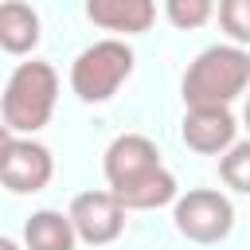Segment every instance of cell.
<instances>
[{
    "label": "cell",
    "instance_id": "obj_1",
    "mask_svg": "<svg viewBox=\"0 0 250 250\" xmlns=\"http://www.w3.org/2000/svg\"><path fill=\"white\" fill-rule=\"evenodd\" d=\"M105 184L125 211H152L176 203V176L164 168L160 148L141 133H121L105 148Z\"/></svg>",
    "mask_w": 250,
    "mask_h": 250
},
{
    "label": "cell",
    "instance_id": "obj_2",
    "mask_svg": "<svg viewBox=\"0 0 250 250\" xmlns=\"http://www.w3.org/2000/svg\"><path fill=\"white\" fill-rule=\"evenodd\" d=\"M250 86V51L238 43H215L184 70V105H230Z\"/></svg>",
    "mask_w": 250,
    "mask_h": 250
},
{
    "label": "cell",
    "instance_id": "obj_3",
    "mask_svg": "<svg viewBox=\"0 0 250 250\" xmlns=\"http://www.w3.org/2000/svg\"><path fill=\"white\" fill-rule=\"evenodd\" d=\"M55 102H59V74L51 62L43 59H31V62H20L4 86V98H0V109H4V125L20 137H31L39 133L51 113H55Z\"/></svg>",
    "mask_w": 250,
    "mask_h": 250
},
{
    "label": "cell",
    "instance_id": "obj_4",
    "mask_svg": "<svg viewBox=\"0 0 250 250\" xmlns=\"http://www.w3.org/2000/svg\"><path fill=\"white\" fill-rule=\"evenodd\" d=\"M133 62L137 55L125 39H98L86 51H78V59L70 62V90L90 105L109 102L121 90V82L133 74Z\"/></svg>",
    "mask_w": 250,
    "mask_h": 250
},
{
    "label": "cell",
    "instance_id": "obj_5",
    "mask_svg": "<svg viewBox=\"0 0 250 250\" xmlns=\"http://www.w3.org/2000/svg\"><path fill=\"white\" fill-rule=\"evenodd\" d=\"M172 223L176 230L188 238V242H199V246H211V242H223L234 227V207L223 191L215 188H191L184 195H176L172 203Z\"/></svg>",
    "mask_w": 250,
    "mask_h": 250
},
{
    "label": "cell",
    "instance_id": "obj_6",
    "mask_svg": "<svg viewBox=\"0 0 250 250\" xmlns=\"http://www.w3.org/2000/svg\"><path fill=\"white\" fill-rule=\"evenodd\" d=\"M55 176V156L43 141L35 137H16L4 152V164H0V184L16 195H31V191H43Z\"/></svg>",
    "mask_w": 250,
    "mask_h": 250
},
{
    "label": "cell",
    "instance_id": "obj_7",
    "mask_svg": "<svg viewBox=\"0 0 250 250\" xmlns=\"http://www.w3.org/2000/svg\"><path fill=\"white\" fill-rule=\"evenodd\" d=\"M66 215L74 223V234L82 242H90V246H105V242L121 238V230H125V207H121V199L109 188L105 191H82V195H74V203H70Z\"/></svg>",
    "mask_w": 250,
    "mask_h": 250
},
{
    "label": "cell",
    "instance_id": "obj_8",
    "mask_svg": "<svg viewBox=\"0 0 250 250\" xmlns=\"http://www.w3.org/2000/svg\"><path fill=\"white\" fill-rule=\"evenodd\" d=\"M234 133H238V121H234L230 105H191L180 121L184 145L203 156H223L234 145Z\"/></svg>",
    "mask_w": 250,
    "mask_h": 250
},
{
    "label": "cell",
    "instance_id": "obj_9",
    "mask_svg": "<svg viewBox=\"0 0 250 250\" xmlns=\"http://www.w3.org/2000/svg\"><path fill=\"white\" fill-rule=\"evenodd\" d=\"M86 20L117 35H141L156 23V0H86Z\"/></svg>",
    "mask_w": 250,
    "mask_h": 250
},
{
    "label": "cell",
    "instance_id": "obj_10",
    "mask_svg": "<svg viewBox=\"0 0 250 250\" xmlns=\"http://www.w3.org/2000/svg\"><path fill=\"white\" fill-rule=\"evenodd\" d=\"M39 47V12L27 0H0V51L31 55Z\"/></svg>",
    "mask_w": 250,
    "mask_h": 250
},
{
    "label": "cell",
    "instance_id": "obj_11",
    "mask_svg": "<svg viewBox=\"0 0 250 250\" xmlns=\"http://www.w3.org/2000/svg\"><path fill=\"white\" fill-rule=\"evenodd\" d=\"M74 242L78 234H74L70 215L55 207H43L23 223V250H74Z\"/></svg>",
    "mask_w": 250,
    "mask_h": 250
},
{
    "label": "cell",
    "instance_id": "obj_12",
    "mask_svg": "<svg viewBox=\"0 0 250 250\" xmlns=\"http://www.w3.org/2000/svg\"><path fill=\"white\" fill-rule=\"evenodd\" d=\"M219 176L227 188L250 195V141H234L223 156H219Z\"/></svg>",
    "mask_w": 250,
    "mask_h": 250
},
{
    "label": "cell",
    "instance_id": "obj_13",
    "mask_svg": "<svg viewBox=\"0 0 250 250\" xmlns=\"http://www.w3.org/2000/svg\"><path fill=\"white\" fill-rule=\"evenodd\" d=\"M215 8H219V0H164V16H168V23L180 27V31L203 27V23L215 16Z\"/></svg>",
    "mask_w": 250,
    "mask_h": 250
},
{
    "label": "cell",
    "instance_id": "obj_14",
    "mask_svg": "<svg viewBox=\"0 0 250 250\" xmlns=\"http://www.w3.org/2000/svg\"><path fill=\"white\" fill-rule=\"evenodd\" d=\"M219 27L230 35V43H250V0H219Z\"/></svg>",
    "mask_w": 250,
    "mask_h": 250
},
{
    "label": "cell",
    "instance_id": "obj_15",
    "mask_svg": "<svg viewBox=\"0 0 250 250\" xmlns=\"http://www.w3.org/2000/svg\"><path fill=\"white\" fill-rule=\"evenodd\" d=\"M12 141H16V133H12V129L4 125V117H0V164H4V152H8V145H12Z\"/></svg>",
    "mask_w": 250,
    "mask_h": 250
},
{
    "label": "cell",
    "instance_id": "obj_16",
    "mask_svg": "<svg viewBox=\"0 0 250 250\" xmlns=\"http://www.w3.org/2000/svg\"><path fill=\"white\" fill-rule=\"evenodd\" d=\"M0 250H23L16 238H8V234H0Z\"/></svg>",
    "mask_w": 250,
    "mask_h": 250
},
{
    "label": "cell",
    "instance_id": "obj_17",
    "mask_svg": "<svg viewBox=\"0 0 250 250\" xmlns=\"http://www.w3.org/2000/svg\"><path fill=\"white\" fill-rule=\"evenodd\" d=\"M242 121H246V129H250V98H246V109H242Z\"/></svg>",
    "mask_w": 250,
    "mask_h": 250
}]
</instances>
